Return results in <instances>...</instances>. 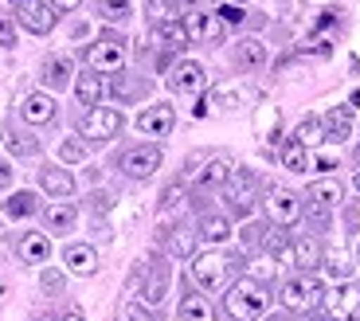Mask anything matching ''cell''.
<instances>
[{
	"mask_svg": "<svg viewBox=\"0 0 360 321\" xmlns=\"http://www.w3.org/2000/svg\"><path fill=\"white\" fill-rule=\"evenodd\" d=\"M224 310H227V317H235V321H262L270 310V290L251 275L235 278L224 294Z\"/></svg>",
	"mask_w": 360,
	"mask_h": 321,
	"instance_id": "cell-1",
	"label": "cell"
},
{
	"mask_svg": "<svg viewBox=\"0 0 360 321\" xmlns=\"http://www.w3.org/2000/svg\"><path fill=\"white\" fill-rule=\"evenodd\" d=\"M235 267L239 263L224 251H200V255H192V282L200 286V294H216V290L227 286Z\"/></svg>",
	"mask_w": 360,
	"mask_h": 321,
	"instance_id": "cell-2",
	"label": "cell"
},
{
	"mask_svg": "<svg viewBox=\"0 0 360 321\" xmlns=\"http://www.w3.org/2000/svg\"><path fill=\"white\" fill-rule=\"evenodd\" d=\"M278 298H282V310L286 313H314L325 302V286L314 275H290L282 282Z\"/></svg>",
	"mask_w": 360,
	"mask_h": 321,
	"instance_id": "cell-3",
	"label": "cell"
},
{
	"mask_svg": "<svg viewBox=\"0 0 360 321\" xmlns=\"http://www.w3.org/2000/svg\"><path fill=\"white\" fill-rule=\"evenodd\" d=\"M126 39L117 36V32H106V36H98L94 44L86 47V63L94 75H117L122 67H126Z\"/></svg>",
	"mask_w": 360,
	"mask_h": 321,
	"instance_id": "cell-4",
	"label": "cell"
},
{
	"mask_svg": "<svg viewBox=\"0 0 360 321\" xmlns=\"http://www.w3.org/2000/svg\"><path fill=\"white\" fill-rule=\"evenodd\" d=\"M224 200L231 215H251L255 200H259V177L251 169H235L231 180L224 184Z\"/></svg>",
	"mask_w": 360,
	"mask_h": 321,
	"instance_id": "cell-5",
	"label": "cell"
},
{
	"mask_svg": "<svg viewBox=\"0 0 360 321\" xmlns=\"http://www.w3.org/2000/svg\"><path fill=\"white\" fill-rule=\"evenodd\" d=\"M161 160H165L161 145H129V149L117 157V169L126 172L129 180H149L161 169Z\"/></svg>",
	"mask_w": 360,
	"mask_h": 321,
	"instance_id": "cell-6",
	"label": "cell"
},
{
	"mask_svg": "<svg viewBox=\"0 0 360 321\" xmlns=\"http://www.w3.org/2000/svg\"><path fill=\"white\" fill-rule=\"evenodd\" d=\"M341 184L337 180H317V184L306 188V212H309V223L317 227H329V212L341 204Z\"/></svg>",
	"mask_w": 360,
	"mask_h": 321,
	"instance_id": "cell-7",
	"label": "cell"
},
{
	"mask_svg": "<svg viewBox=\"0 0 360 321\" xmlns=\"http://www.w3.org/2000/svg\"><path fill=\"white\" fill-rule=\"evenodd\" d=\"M12 16L20 27H27L32 36H47L59 20V12L47 4V0H12Z\"/></svg>",
	"mask_w": 360,
	"mask_h": 321,
	"instance_id": "cell-8",
	"label": "cell"
},
{
	"mask_svg": "<svg viewBox=\"0 0 360 321\" xmlns=\"http://www.w3.org/2000/svg\"><path fill=\"white\" fill-rule=\"evenodd\" d=\"M262 208L270 215V227H294L302 220V200L290 192V188H266V196H262Z\"/></svg>",
	"mask_w": 360,
	"mask_h": 321,
	"instance_id": "cell-9",
	"label": "cell"
},
{
	"mask_svg": "<svg viewBox=\"0 0 360 321\" xmlns=\"http://www.w3.org/2000/svg\"><path fill=\"white\" fill-rule=\"evenodd\" d=\"M117 130H122V114L114 106H94L79 122L82 141H110V137H117Z\"/></svg>",
	"mask_w": 360,
	"mask_h": 321,
	"instance_id": "cell-10",
	"label": "cell"
},
{
	"mask_svg": "<svg viewBox=\"0 0 360 321\" xmlns=\"http://www.w3.org/2000/svg\"><path fill=\"white\" fill-rule=\"evenodd\" d=\"M184 32H188V44H224L227 24L219 20V12L188 8V16H184Z\"/></svg>",
	"mask_w": 360,
	"mask_h": 321,
	"instance_id": "cell-11",
	"label": "cell"
},
{
	"mask_svg": "<svg viewBox=\"0 0 360 321\" xmlns=\"http://www.w3.org/2000/svg\"><path fill=\"white\" fill-rule=\"evenodd\" d=\"M325 317L333 321H360V282H337V290H329L325 298Z\"/></svg>",
	"mask_w": 360,
	"mask_h": 321,
	"instance_id": "cell-12",
	"label": "cell"
},
{
	"mask_svg": "<svg viewBox=\"0 0 360 321\" xmlns=\"http://www.w3.org/2000/svg\"><path fill=\"white\" fill-rule=\"evenodd\" d=\"M231 172H235V165H231L227 157L207 160L204 169H200L196 184H192V200H196V208H200V204H207V192H216V188H224L227 180H231Z\"/></svg>",
	"mask_w": 360,
	"mask_h": 321,
	"instance_id": "cell-13",
	"label": "cell"
},
{
	"mask_svg": "<svg viewBox=\"0 0 360 321\" xmlns=\"http://www.w3.org/2000/svg\"><path fill=\"white\" fill-rule=\"evenodd\" d=\"M169 278H172L169 263L157 259L153 267H145V270H141V306L157 310V306L165 302V294H169Z\"/></svg>",
	"mask_w": 360,
	"mask_h": 321,
	"instance_id": "cell-14",
	"label": "cell"
},
{
	"mask_svg": "<svg viewBox=\"0 0 360 321\" xmlns=\"http://www.w3.org/2000/svg\"><path fill=\"white\" fill-rule=\"evenodd\" d=\"M55 114H59V106H55V99L44 94V90H32V94H24V102H20V118H24V125H32V130L51 125Z\"/></svg>",
	"mask_w": 360,
	"mask_h": 321,
	"instance_id": "cell-15",
	"label": "cell"
},
{
	"mask_svg": "<svg viewBox=\"0 0 360 321\" xmlns=\"http://www.w3.org/2000/svg\"><path fill=\"white\" fill-rule=\"evenodd\" d=\"M204 87H207V71L196 59H180L169 71V90H176V94H200Z\"/></svg>",
	"mask_w": 360,
	"mask_h": 321,
	"instance_id": "cell-16",
	"label": "cell"
},
{
	"mask_svg": "<svg viewBox=\"0 0 360 321\" xmlns=\"http://www.w3.org/2000/svg\"><path fill=\"white\" fill-rule=\"evenodd\" d=\"M321 255H325V247L317 243V235H297V239L290 243V263L297 267V275L321 270Z\"/></svg>",
	"mask_w": 360,
	"mask_h": 321,
	"instance_id": "cell-17",
	"label": "cell"
},
{
	"mask_svg": "<svg viewBox=\"0 0 360 321\" xmlns=\"http://www.w3.org/2000/svg\"><path fill=\"white\" fill-rule=\"evenodd\" d=\"M172 125H176V110L165 106V102H157V106L137 114V130H141L145 137H169Z\"/></svg>",
	"mask_w": 360,
	"mask_h": 321,
	"instance_id": "cell-18",
	"label": "cell"
},
{
	"mask_svg": "<svg viewBox=\"0 0 360 321\" xmlns=\"http://www.w3.org/2000/svg\"><path fill=\"white\" fill-rule=\"evenodd\" d=\"M63 263H67L71 275L90 278L94 270H98V251L90 247V243H67V247H63Z\"/></svg>",
	"mask_w": 360,
	"mask_h": 321,
	"instance_id": "cell-19",
	"label": "cell"
},
{
	"mask_svg": "<svg viewBox=\"0 0 360 321\" xmlns=\"http://www.w3.org/2000/svg\"><path fill=\"white\" fill-rule=\"evenodd\" d=\"M39 188H44L51 200H71L75 196V177L59 165H44L39 169Z\"/></svg>",
	"mask_w": 360,
	"mask_h": 321,
	"instance_id": "cell-20",
	"label": "cell"
},
{
	"mask_svg": "<svg viewBox=\"0 0 360 321\" xmlns=\"http://www.w3.org/2000/svg\"><path fill=\"white\" fill-rule=\"evenodd\" d=\"M16 255L20 263H27V267H39V263L51 259V239H47L44 232H27L16 239Z\"/></svg>",
	"mask_w": 360,
	"mask_h": 321,
	"instance_id": "cell-21",
	"label": "cell"
},
{
	"mask_svg": "<svg viewBox=\"0 0 360 321\" xmlns=\"http://www.w3.org/2000/svg\"><path fill=\"white\" fill-rule=\"evenodd\" d=\"M165 247H169V255H176V259H192V255H196V227H188V223L165 227Z\"/></svg>",
	"mask_w": 360,
	"mask_h": 321,
	"instance_id": "cell-22",
	"label": "cell"
},
{
	"mask_svg": "<svg viewBox=\"0 0 360 321\" xmlns=\"http://www.w3.org/2000/svg\"><path fill=\"white\" fill-rule=\"evenodd\" d=\"M321 130H325V141H333V145L349 141L352 137V110L349 106H333L321 118Z\"/></svg>",
	"mask_w": 360,
	"mask_h": 321,
	"instance_id": "cell-23",
	"label": "cell"
},
{
	"mask_svg": "<svg viewBox=\"0 0 360 321\" xmlns=\"http://www.w3.org/2000/svg\"><path fill=\"white\" fill-rule=\"evenodd\" d=\"M176 317L180 321H216V306L207 302V294L188 290V294L180 298V306H176Z\"/></svg>",
	"mask_w": 360,
	"mask_h": 321,
	"instance_id": "cell-24",
	"label": "cell"
},
{
	"mask_svg": "<svg viewBox=\"0 0 360 321\" xmlns=\"http://www.w3.org/2000/svg\"><path fill=\"white\" fill-rule=\"evenodd\" d=\"M75 215H79V212H75L71 200H51V204L44 208V227L51 235H63V232H71V227H75Z\"/></svg>",
	"mask_w": 360,
	"mask_h": 321,
	"instance_id": "cell-25",
	"label": "cell"
},
{
	"mask_svg": "<svg viewBox=\"0 0 360 321\" xmlns=\"http://www.w3.org/2000/svg\"><path fill=\"white\" fill-rule=\"evenodd\" d=\"M196 235L204 243H212V247H219V243L231 239V220H227V215H219V212H204V215H200Z\"/></svg>",
	"mask_w": 360,
	"mask_h": 321,
	"instance_id": "cell-26",
	"label": "cell"
},
{
	"mask_svg": "<svg viewBox=\"0 0 360 321\" xmlns=\"http://www.w3.org/2000/svg\"><path fill=\"white\" fill-rule=\"evenodd\" d=\"M75 94H79V102L86 110H94V106H102V94H106V82H102V75H94V71H82V75H75Z\"/></svg>",
	"mask_w": 360,
	"mask_h": 321,
	"instance_id": "cell-27",
	"label": "cell"
},
{
	"mask_svg": "<svg viewBox=\"0 0 360 321\" xmlns=\"http://www.w3.org/2000/svg\"><path fill=\"white\" fill-rule=\"evenodd\" d=\"M75 75V63L67 59V55H51V59H44V87L47 90H63L67 82H71Z\"/></svg>",
	"mask_w": 360,
	"mask_h": 321,
	"instance_id": "cell-28",
	"label": "cell"
},
{
	"mask_svg": "<svg viewBox=\"0 0 360 321\" xmlns=\"http://www.w3.org/2000/svg\"><path fill=\"white\" fill-rule=\"evenodd\" d=\"M153 39L165 47V51H180V47H188V32H184V20H161L153 27Z\"/></svg>",
	"mask_w": 360,
	"mask_h": 321,
	"instance_id": "cell-29",
	"label": "cell"
},
{
	"mask_svg": "<svg viewBox=\"0 0 360 321\" xmlns=\"http://www.w3.org/2000/svg\"><path fill=\"white\" fill-rule=\"evenodd\" d=\"M231 59H235V67H239V71H259L262 63H266V47H262L259 39H239Z\"/></svg>",
	"mask_w": 360,
	"mask_h": 321,
	"instance_id": "cell-30",
	"label": "cell"
},
{
	"mask_svg": "<svg viewBox=\"0 0 360 321\" xmlns=\"http://www.w3.org/2000/svg\"><path fill=\"white\" fill-rule=\"evenodd\" d=\"M4 145H8L12 157H36L39 153V141L27 130H16V125H4Z\"/></svg>",
	"mask_w": 360,
	"mask_h": 321,
	"instance_id": "cell-31",
	"label": "cell"
},
{
	"mask_svg": "<svg viewBox=\"0 0 360 321\" xmlns=\"http://www.w3.org/2000/svg\"><path fill=\"white\" fill-rule=\"evenodd\" d=\"M321 270H325L329 278H337V282H349L352 263H349V255H345L341 247H325V255H321Z\"/></svg>",
	"mask_w": 360,
	"mask_h": 321,
	"instance_id": "cell-32",
	"label": "cell"
},
{
	"mask_svg": "<svg viewBox=\"0 0 360 321\" xmlns=\"http://www.w3.org/2000/svg\"><path fill=\"white\" fill-rule=\"evenodd\" d=\"M36 212H39L36 192H12V196L4 200V215H8V220H27V215H36Z\"/></svg>",
	"mask_w": 360,
	"mask_h": 321,
	"instance_id": "cell-33",
	"label": "cell"
},
{
	"mask_svg": "<svg viewBox=\"0 0 360 321\" xmlns=\"http://www.w3.org/2000/svg\"><path fill=\"white\" fill-rule=\"evenodd\" d=\"M278 160H282V169H290V172H309V153L302 149L297 141H286L278 149Z\"/></svg>",
	"mask_w": 360,
	"mask_h": 321,
	"instance_id": "cell-34",
	"label": "cell"
},
{
	"mask_svg": "<svg viewBox=\"0 0 360 321\" xmlns=\"http://www.w3.org/2000/svg\"><path fill=\"white\" fill-rule=\"evenodd\" d=\"M290 141H297L302 149H309V145H321L325 141V130H321V118H306V122H297L294 137Z\"/></svg>",
	"mask_w": 360,
	"mask_h": 321,
	"instance_id": "cell-35",
	"label": "cell"
},
{
	"mask_svg": "<svg viewBox=\"0 0 360 321\" xmlns=\"http://www.w3.org/2000/svg\"><path fill=\"white\" fill-rule=\"evenodd\" d=\"M94 12H98L106 24H122V20H129V0H94Z\"/></svg>",
	"mask_w": 360,
	"mask_h": 321,
	"instance_id": "cell-36",
	"label": "cell"
},
{
	"mask_svg": "<svg viewBox=\"0 0 360 321\" xmlns=\"http://www.w3.org/2000/svg\"><path fill=\"white\" fill-rule=\"evenodd\" d=\"M59 157H63V165H79V160H86V141H82V137H67V141L59 145Z\"/></svg>",
	"mask_w": 360,
	"mask_h": 321,
	"instance_id": "cell-37",
	"label": "cell"
},
{
	"mask_svg": "<svg viewBox=\"0 0 360 321\" xmlns=\"http://www.w3.org/2000/svg\"><path fill=\"white\" fill-rule=\"evenodd\" d=\"M266 232H270L266 223H247V227H243V247L247 251H259L262 243H266Z\"/></svg>",
	"mask_w": 360,
	"mask_h": 321,
	"instance_id": "cell-38",
	"label": "cell"
},
{
	"mask_svg": "<svg viewBox=\"0 0 360 321\" xmlns=\"http://www.w3.org/2000/svg\"><path fill=\"white\" fill-rule=\"evenodd\" d=\"M122 321H157V317H153L149 306H141V302L129 298V302H122Z\"/></svg>",
	"mask_w": 360,
	"mask_h": 321,
	"instance_id": "cell-39",
	"label": "cell"
},
{
	"mask_svg": "<svg viewBox=\"0 0 360 321\" xmlns=\"http://www.w3.org/2000/svg\"><path fill=\"white\" fill-rule=\"evenodd\" d=\"M180 200H184V184H180V180H172V184L161 192V212H172Z\"/></svg>",
	"mask_w": 360,
	"mask_h": 321,
	"instance_id": "cell-40",
	"label": "cell"
},
{
	"mask_svg": "<svg viewBox=\"0 0 360 321\" xmlns=\"http://www.w3.org/2000/svg\"><path fill=\"white\" fill-rule=\"evenodd\" d=\"M0 47H16V24L8 12H0Z\"/></svg>",
	"mask_w": 360,
	"mask_h": 321,
	"instance_id": "cell-41",
	"label": "cell"
},
{
	"mask_svg": "<svg viewBox=\"0 0 360 321\" xmlns=\"http://www.w3.org/2000/svg\"><path fill=\"white\" fill-rule=\"evenodd\" d=\"M149 12H153L157 24H161V20H172V12H176V0H149Z\"/></svg>",
	"mask_w": 360,
	"mask_h": 321,
	"instance_id": "cell-42",
	"label": "cell"
},
{
	"mask_svg": "<svg viewBox=\"0 0 360 321\" xmlns=\"http://www.w3.org/2000/svg\"><path fill=\"white\" fill-rule=\"evenodd\" d=\"M145 90H149L145 82H126V79H122V82L114 87V94H117V99H141Z\"/></svg>",
	"mask_w": 360,
	"mask_h": 321,
	"instance_id": "cell-43",
	"label": "cell"
},
{
	"mask_svg": "<svg viewBox=\"0 0 360 321\" xmlns=\"http://www.w3.org/2000/svg\"><path fill=\"white\" fill-rule=\"evenodd\" d=\"M39 286H44L47 294H59V290H63V275H59V270H44Z\"/></svg>",
	"mask_w": 360,
	"mask_h": 321,
	"instance_id": "cell-44",
	"label": "cell"
},
{
	"mask_svg": "<svg viewBox=\"0 0 360 321\" xmlns=\"http://www.w3.org/2000/svg\"><path fill=\"white\" fill-rule=\"evenodd\" d=\"M219 20H224V24H243V8H235V4H224V8H219Z\"/></svg>",
	"mask_w": 360,
	"mask_h": 321,
	"instance_id": "cell-45",
	"label": "cell"
},
{
	"mask_svg": "<svg viewBox=\"0 0 360 321\" xmlns=\"http://www.w3.org/2000/svg\"><path fill=\"white\" fill-rule=\"evenodd\" d=\"M114 208V196L110 192H98V196H90V212H110Z\"/></svg>",
	"mask_w": 360,
	"mask_h": 321,
	"instance_id": "cell-46",
	"label": "cell"
},
{
	"mask_svg": "<svg viewBox=\"0 0 360 321\" xmlns=\"http://www.w3.org/2000/svg\"><path fill=\"white\" fill-rule=\"evenodd\" d=\"M8 184H12V165L8 160H0V192H4Z\"/></svg>",
	"mask_w": 360,
	"mask_h": 321,
	"instance_id": "cell-47",
	"label": "cell"
},
{
	"mask_svg": "<svg viewBox=\"0 0 360 321\" xmlns=\"http://www.w3.org/2000/svg\"><path fill=\"white\" fill-rule=\"evenodd\" d=\"M47 4H51V8H59V12H75L82 0H47Z\"/></svg>",
	"mask_w": 360,
	"mask_h": 321,
	"instance_id": "cell-48",
	"label": "cell"
},
{
	"mask_svg": "<svg viewBox=\"0 0 360 321\" xmlns=\"http://www.w3.org/2000/svg\"><path fill=\"white\" fill-rule=\"evenodd\" d=\"M314 169H321V172H329V169H337V157H325V153H321V157H317V160H314Z\"/></svg>",
	"mask_w": 360,
	"mask_h": 321,
	"instance_id": "cell-49",
	"label": "cell"
},
{
	"mask_svg": "<svg viewBox=\"0 0 360 321\" xmlns=\"http://www.w3.org/2000/svg\"><path fill=\"white\" fill-rule=\"evenodd\" d=\"M39 321H86L82 313H63V317H39Z\"/></svg>",
	"mask_w": 360,
	"mask_h": 321,
	"instance_id": "cell-50",
	"label": "cell"
},
{
	"mask_svg": "<svg viewBox=\"0 0 360 321\" xmlns=\"http://www.w3.org/2000/svg\"><path fill=\"white\" fill-rule=\"evenodd\" d=\"M262 321H294V313H286V310H282V313H266Z\"/></svg>",
	"mask_w": 360,
	"mask_h": 321,
	"instance_id": "cell-51",
	"label": "cell"
},
{
	"mask_svg": "<svg viewBox=\"0 0 360 321\" xmlns=\"http://www.w3.org/2000/svg\"><path fill=\"white\" fill-rule=\"evenodd\" d=\"M192 114H196V118H204V114H207V99H200L196 106H192Z\"/></svg>",
	"mask_w": 360,
	"mask_h": 321,
	"instance_id": "cell-52",
	"label": "cell"
},
{
	"mask_svg": "<svg viewBox=\"0 0 360 321\" xmlns=\"http://www.w3.org/2000/svg\"><path fill=\"white\" fill-rule=\"evenodd\" d=\"M352 106H360V87L352 90V99H349V110H352Z\"/></svg>",
	"mask_w": 360,
	"mask_h": 321,
	"instance_id": "cell-53",
	"label": "cell"
},
{
	"mask_svg": "<svg viewBox=\"0 0 360 321\" xmlns=\"http://www.w3.org/2000/svg\"><path fill=\"white\" fill-rule=\"evenodd\" d=\"M352 165H356V169H360V145H356V149H352Z\"/></svg>",
	"mask_w": 360,
	"mask_h": 321,
	"instance_id": "cell-54",
	"label": "cell"
},
{
	"mask_svg": "<svg viewBox=\"0 0 360 321\" xmlns=\"http://www.w3.org/2000/svg\"><path fill=\"white\" fill-rule=\"evenodd\" d=\"M4 294H8V286H4V282H0V302H4Z\"/></svg>",
	"mask_w": 360,
	"mask_h": 321,
	"instance_id": "cell-55",
	"label": "cell"
},
{
	"mask_svg": "<svg viewBox=\"0 0 360 321\" xmlns=\"http://www.w3.org/2000/svg\"><path fill=\"white\" fill-rule=\"evenodd\" d=\"M309 321H333V317H321V313H317V317H309Z\"/></svg>",
	"mask_w": 360,
	"mask_h": 321,
	"instance_id": "cell-56",
	"label": "cell"
},
{
	"mask_svg": "<svg viewBox=\"0 0 360 321\" xmlns=\"http://www.w3.org/2000/svg\"><path fill=\"white\" fill-rule=\"evenodd\" d=\"M356 192H360V172H356Z\"/></svg>",
	"mask_w": 360,
	"mask_h": 321,
	"instance_id": "cell-57",
	"label": "cell"
},
{
	"mask_svg": "<svg viewBox=\"0 0 360 321\" xmlns=\"http://www.w3.org/2000/svg\"><path fill=\"white\" fill-rule=\"evenodd\" d=\"M356 263H360V247H356Z\"/></svg>",
	"mask_w": 360,
	"mask_h": 321,
	"instance_id": "cell-58",
	"label": "cell"
},
{
	"mask_svg": "<svg viewBox=\"0 0 360 321\" xmlns=\"http://www.w3.org/2000/svg\"><path fill=\"white\" fill-rule=\"evenodd\" d=\"M227 4H239V0H227Z\"/></svg>",
	"mask_w": 360,
	"mask_h": 321,
	"instance_id": "cell-59",
	"label": "cell"
}]
</instances>
